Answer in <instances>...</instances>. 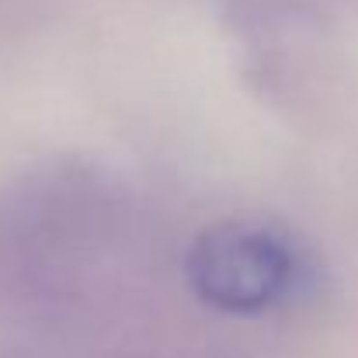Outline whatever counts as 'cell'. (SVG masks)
<instances>
[{"label":"cell","instance_id":"obj_1","mask_svg":"<svg viewBox=\"0 0 358 358\" xmlns=\"http://www.w3.org/2000/svg\"><path fill=\"white\" fill-rule=\"evenodd\" d=\"M188 275L206 303L234 313H254L275 306L296 289L299 257L268 230L223 227L199 240Z\"/></svg>","mask_w":358,"mask_h":358}]
</instances>
